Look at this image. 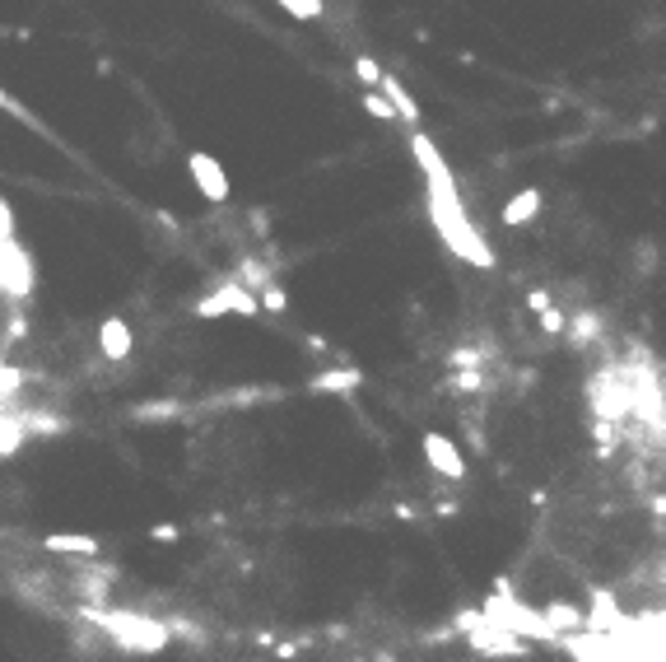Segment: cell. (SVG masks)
<instances>
[{
    "label": "cell",
    "instance_id": "cell-2",
    "mask_svg": "<svg viewBox=\"0 0 666 662\" xmlns=\"http://www.w3.org/2000/svg\"><path fill=\"white\" fill-rule=\"evenodd\" d=\"M85 621L103 625L107 639H117L122 648L131 653H159L163 644H173V634L163 621H150V616H135V611H85Z\"/></svg>",
    "mask_w": 666,
    "mask_h": 662
},
{
    "label": "cell",
    "instance_id": "cell-24",
    "mask_svg": "<svg viewBox=\"0 0 666 662\" xmlns=\"http://www.w3.org/2000/svg\"><path fill=\"white\" fill-rule=\"evenodd\" d=\"M592 434H597V444H601V448H610V453H616V444H620V429H616V425L597 420V429H592Z\"/></svg>",
    "mask_w": 666,
    "mask_h": 662
},
{
    "label": "cell",
    "instance_id": "cell-12",
    "mask_svg": "<svg viewBox=\"0 0 666 662\" xmlns=\"http://www.w3.org/2000/svg\"><path fill=\"white\" fill-rule=\"evenodd\" d=\"M564 331H569V341L582 350V345L601 341V317L597 313H573V317H564Z\"/></svg>",
    "mask_w": 666,
    "mask_h": 662
},
{
    "label": "cell",
    "instance_id": "cell-1",
    "mask_svg": "<svg viewBox=\"0 0 666 662\" xmlns=\"http://www.w3.org/2000/svg\"><path fill=\"white\" fill-rule=\"evenodd\" d=\"M429 215H433L438 238L448 243L461 262H470V266H494V253H489V243L480 238V229L470 225V215H466V206H461L457 182H448V187H429Z\"/></svg>",
    "mask_w": 666,
    "mask_h": 662
},
{
    "label": "cell",
    "instance_id": "cell-22",
    "mask_svg": "<svg viewBox=\"0 0 666 662\" xmlns=\"http://www.w3.org/2000/svg\"><path fill=\"white\" fill-rule=\"evenodd\" d=\"M364 113L373 117V122H392L397 113H392V103H387L382 94H364Z\"/></svg>",
    "mask_w": 666,
    "mask_h": 662
},
{
    "label": "cell",
    "instance_id": "cell-8",
    "mask_svg": "<svg viewBox=\"0 0 666 662\" xmlns=\"http://www.w3.org/2000/svg\"><path fill=\"white\" fill-rule=\"evenodd\" d=\"M131 345H135V336H131L126 317H107V322L98 326V350H103V360L122 364L126 354H131Z\"/></svg>",
    "mask_w": 666,
    "mask_h": 662
},
{
    "label": "cell",
    "instance_id": "cell-21",
    "mask_svg": "<svg viewBox=\"0 0 666 662\" xmlns=\"http://www.w3.org/2000/svg\"><path fill=\"white\" fill-rule=\"evenodd\" d=\"M354 75H359V85L378 89V79H382V66H378L373 57H354Z\"/></svg>",
    "mask_w": 666,
    "mask_h": 662
},
{
    "label": "cell",
    "instance_id": "cell-13",
    "mask_svg": "<svg viewBox=\"0 0 666 662\" xmlns=\"http://www.w3.org/2000/svg\"><path fill=\"white\" fill-rule=\"evenodd\" d=\"M47 550H51V556H98V541L94 537H70V532H57V537H47L42 541Z\"/></svg>",
    "mask_w": 666,
    "mask_h": 662
},
{
    "label": "cell",
    "instance_id": "cell-5",
    "mask_svg": "<svg viewBox=\"0 0 666 662\" xmlns=\"http://www.w3.org/2000/svg\"><path fill=\"white\" fill-rule=\"evenodd\" d=\"M466 639H470V648L485 653V657H526V639H517L513 630L494 625L485 616L476 621V630H466Z\"/></svg>",
    "mask_w": 666,
    "mask_h": 662
},
{
    "label": "cell",
    "instance_id": "cell-30",
    "mask_svg": "<svg viewBox=\"0 0 666 662\" xmlns=\"http://www.w3.org/2000/svg\"><path fill=\"white\" fill-rule=\"evenodd\" d=\"M0 364H5V360H0Z\"/></svg>",
    "mask_w": 666,
    "mask_h": 662
},
{
    "label": "cell",
    "instance_id": "cell-28",
    "mask_svg": "<svg viewBox=\"0 0 666 662\" xmlns=\"http://www.w3.org/2000/svg\"><path fill=\"white\" fill-rule=\"evenodd\" d=\"M526 303H532L536 313H545V308H550V294H545V290H532V294H526Z\"/></svg>",
    "mask_w": 666,
    "mask_h": 662
},
{
    "label": "cell",
    "instance_id": "cell-16",
    "mask_svg": "<svg viewBox=\"0 0 666 662\" xmlns=\"http://www.w3.org/2000/svg\"><path fill=\"white\" fill-rule=\"evenodd\" d=\"M173 416H182V401H145V406H135V410H131V420H135V425L173 420Z\"/></svg>",
    "mask_w": 666,
    "mask_h": 662
},
{
    "label": "cell",
    "instance_id": "cell-6",
    "mask_svg": "<svg viewBox=\"0 0 666 662\" xmlns=\"http://www.w3.org/2000/svg\"><path fill=\"white\" fill-rule=\"evenodd\" d=\"M424 462L433 466L442 481H457V485L466 481V457H461V448L452 444L448 434H438V429L424 434Z\"/></svg>",
    "mask_w": 666,
    "mask_h": 662
},
{
    "label": "cell",
    "instance_id": "cell-27",
    "mask_svg": "<svg viewBox=\"0 0 666 662\" xmlns=\"http://www.w3.org/2000/svg\"><path fill=\"white\" fill-rule=\"evenodd\" d=\"M5 238H14V219H10V206L0 201V243H5Z\"/></svg>",
    "mask_w": 666,
    "mask_h": 662
},
{
    "label": "cell",
    "instance_id": "cell-25",
    "mask_svg": "<svg viewBox=\"0 0 666 662\" xmlns=\"http://www.w3.org/2000/svg\"><path fill=\"white\" fill-rule=\"evenodd\" d=\"M541 326H545V336H560V331H564V313L550 303V308L541 313Z\"/></svg>",
    "mask_w": 666,
    "mask_h": 662
},
{
    "label": "cell",
    "instance_id": "cell-14",
    "mask_svg": "<svg viewBox=\"0 0 666 662\" xmlns=\"http://www.w3.org/2000/svg\"><path fill=\"white\" fill-rule=\"evenodd\" d=\"M233 280H238L242 290H252V294H257L261 285H270V262H261V257H242Z\"/></svg>",
    "mask_w": 666,
    "mask_h": 662
},
{
    "label": "cell",
    "instance_id": "cell-26",
    "mask_svg": "<svg viewBox=\"0 0 666 662\" xmlns=\"http://www.w3.org/2000/svg\"><path fill=\"white\" fill-rule=\"evenodd\" d=\"M150 537H154V541H178V537H182V528H178V522H154Z\"/></svg>",
    "mask_w": 666,
    "mask_h": 662
},
{
    "label": "cell",
    "instance_id": "cell-3",
    "mask_svg": "<svg viewBox=\"0 0 666 662\" xmlns=\"http://www.w3.org/2000/svg\"><path fill=\"white\" fill-rule=\"evenodd\" d=\"M29 290H33V257L14 238H5L0 243V294L29 299Z\"/></svg>",
    "mask_w": 666,
    "mask_h": 662
},
{
    "label": "cell",
    "instance_id": "cell-20",
    "mask_svg": "<svg viewBox=\"0 0 666 662\" xmlns=\"http://www.w3.org/2000/svg\"><path fill=\"white\" fill-rule=\"evenodd\" d=\"M0 113H10V117H19L23 126H33V131H42V126H38V117H33V113H29V107H23V103H19L14 94H5V89H0Z\"/></svg>",
    "mask_w": 666,
    "mask_h": 662
},
{
    "label": "cell",
    "instance_id": "cell-15",
    "mask_svg": "<svg viewBox=\"0 0 666 662\" xmlns=\"http://www.w3.org/2000/svg\"><path fill=\"white\" fill-rule=\"evenodd\" d=\"M23 425H19V416L14 410H5V416H0V457H10V453H19L23 448Z\"/></svg>",
    "mask_w": 666,
    "mask_h": 662
},
{
    "label": "cell",
    "instance_id": "cell-18",
    "mask_svg": "<svg viewBox=\"0 0 666 662\" xmlns=\"http://www.w3.org/2000/svg\"><path fill=\"white\" fill-rule=\"evenodd\" d=\"M257 303H261V313H285L289 308V294H285V285H261L257 290Z\"/></svg>",
    "mask_w": 666,
    "mask_h": 662
},
{
    "label": "cell",
    "instance_id": "cell-9",
    "mask_svg": "<svg viewBox=\"0 0 666 662\" xmlns=\"http://www.w3.org/2000/svg\"><path fill=\"white\" fill-rule=\"evenodd\" d=\"M536 215H541V187H522L517 197L504 206V215H498V219H504L508 229H522V225H532Z\"/></svg>",
    "mask_w": 666,
    "mask_h": 662
},
{
    "label": "cell",
    "instance_id": "cell-11",
    "mask_svg": "<svg viewBox=\"0 0 666 662\" xmlns=\"http://www.w3.org/2000/svg\"><path fill=\"white\" fill-rule=\"evenodd\" d=\"M364 382V369H326L308 382V392H354Z\"/></svg>",
    "mask_w": 666,
    "mask_h": 662
},
{
    "label": "cell",
    "instance_id": "cell-23",
    "mask_svg": "<svg viewBox=\"0 0 666 662\" xmlns=\"http://www.w3.org/2000/svg\"><path fill=\"white\" fill-rule=\"evenodd\" d=\"M280 5H285L294 19H317V14H322V0H280Z\"/></svg>",
    "mask_w": 666,
    "mask_h": 662
},
{
    "label": "cell",
    "instance_id": "cell-7",
    "mask_svg": "<svg viewBox=\"0 0 666 662\" xmlns=\"http://www.w3.org/2000/svg\"><path fill=\"white\" fill-rule=\"evenodd\" d=\"M187 169H191V178H196V187H201V197H205V201H214V206H224V201H229V178H224V169H219V159H214V154L191 150Z\"/></svg>",
    "mask_w": 666,
    "mask_h": 662
},
{
    "label": "cell",
    "instance_id": "cell-29",
    "mask_svg": "<svg viewBox=\"0 0 666 662\" xmlns=\"http://www.w3.org/2000/svg\"><path fill=\"white\" fill-rule=\"evenodd\" d=\"M378 662H397V657H392V653H378Z\"/></svg>",
    "mask_w": 666,
    "mask_h": 662
},
{
    "label": "cell",
    "instance_id": "cell-17",
    "mask_svg": "<svg viewBox=\"0 0 666 662\" xmlns=\"http://www.w3.org/2000/svg\"><path fill=\"white\" fill-rule=\"evenodd\" d=\"M448 388L452 392H485V369H452Z\"/></svg>",
    "mask_w": 666,
    "mask_h": 662
},
{
    "label": "cell",
    "instance_id": "cell-19",
    "mask_svg": "<svg viewBox=\"0 0 666 662\" xmlns=\"http://www.w3.org/2000/svg\"><path fill=\"white\" fill-rule=\"evenodd\" d=\"M29 382V373L14 369V364H0V401H14V392Z\"/></svg>",
    "mask_w": 666,
    "mask_h": 662
},
{
    "label": "cell",
    "instance_id": "cell-4",
    "mask_svg": "<svg viewBox=\"0 0 666 662\" xmlns=\"http://www.w3.org/2000/svg\"><path fill=\"white\" fill-rule=\"evenodd\" d=\"M224 313L257 317V313H261V303H257L252 290H242L238 280H229V285H219L214 294H205V299L196 303V317H224Z\"/></svg>",
    "mask_w": 666,
    "mask_h": 662
},
{
    "label": "cell",
    "instance_id": "cell-10",
    "mask_svg": "<svg viewBox=\"0 0 666 662\" xmlns=\"http://www.w3.org/2000/svg\"><path fill=\"white\" fill-rule=\"evenodd\" d=\"M378 94H382L387 103H392V113H397L401 122H420V107H415V98H410V89L401 85V79H397V75H387V70H382V79H378Z\"/></svg>",
    "mask_w": 666,
    "mask_h": 662
}]
</instances>
